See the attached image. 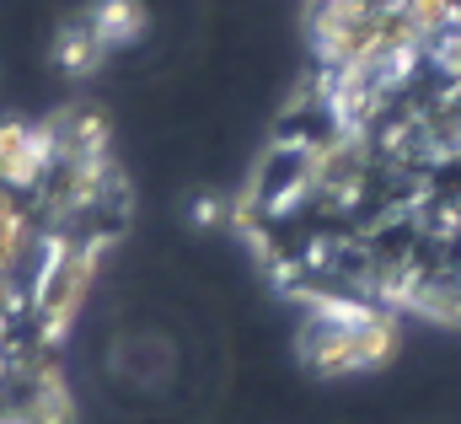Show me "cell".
<instances>
[{
    "label": "cell",
    "instance_id": "obj_1",
    "mask_svg": "<svg viewBox=\"0 0 461 424\" xmlns=\"http://www.w3.org/2000/svg\"><path fill=\"white\" fill-rule=\"evenodd\" d=\"M123 231L92 118L0 124V424L76 419V333Z\"/></svg>",
    "mask_w": 461,
    "mask_h": 424
},
{
    "label": "cell",
    "instance_id": "obj_2",
    "mask_svg": "<svg viewBox=\"0 0 461 424\" xmlns=\"http://www.w3.org/2000/svg\"><path fill=\"white\" fill-rule=\"evenodd\" d=\"M290 134L348 172L461 183V0H312V87Z\"/></svg>",
    "mask_w": 461,
    "mask_h": 424
},
{
    "label": "cell",
    "instance_id": "obj_3",
    "mask_svg": "<svg viewBox=\"0 0 461 424\" xmlns=\"http://www.w3.org/2000/svg\"><path fill=\"white\" fill-rule=\"evenodd\" d=\"M140 32V5L134 0H97V5H81V16L65 27L59 38V65L70 76H92L108 54H118L129 38Z\"/></svg>",
    "mask_w": 461,
    "mask_h": 424
}]
</instances>
